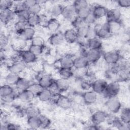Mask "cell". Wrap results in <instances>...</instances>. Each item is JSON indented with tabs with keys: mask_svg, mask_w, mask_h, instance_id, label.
Returning a JSON list of instances; mask_svg holds the SVG:
<instances>
[{
	"mask_svg": "<svg viewBox=\"0 0 130 130\" xmlns=\"http://www.w3.org/2000/svg\"><path fill=\"white\" fill-rule=\"evenodd\" d=\"M93 27L96 32V37L101 40L108 39L112 35L107 21L102 24H96L93 25Z\"/></svg>",
	"mask_w": 130,
	"mask_h": 130,
	"instance_id": "obj_1",
	"label": "cell"
},
{
	"mask_svg": "<svg viewBox=\"0 0 130 130\" xmlns=\"http://www.w3.org/2000/svg\"><path fill=\"white\" fill-rule=\"evenodd\" d=\"M120 91V85L118 81L108 83L106 89L102 93L107 99L116 96Z\"/></svg>",
	"mask_w": 130,
	"mask_h": 130,
	"instance_id": "obj_2",
	"label": "cell"
},
{
	"mask_svg": "<svg viewBox=\"0 0 130 130\" xmlns=\"http://www.w3.org/2000/svg\"><path fill=\"white\" fill-rule=\"evenodd\" d=\"M105 106L111 114H116L122 109L121 103L116 96L107 99Z\"/></svg>",
	"mask_w": 130,
	"mask_h": 130,
	"instance_id": "obj_3",
	"label": "cell"
},
{
	"mask_svg": "<svg viewBox=\"0 0 130 130\" xmlns=\"http://www.w3.org/2000/svg\"><path fill=\"white\" fill-rule=\"evenodd\" d=\"M103 57L105 62L109 65H114L117 63L121 55L117 50H110L103 54Z\"/></svg>",
	"mask_w": 130,
	"mask_h": 130,
	"instance_id": "obj_4",
	"label": "cell"
},
{
	"mask_svg": "<svg viewBox=\"0 0 130 130\" xmlns=\"http://www.w3.org/2000/svg\"><path fill=\"white\" fill-rule=\"evenodd\" d=\"M103 56L101 50L89 49L86 50L84 53V56L87 59L89 64L96 63Z\"/></svg>",
	"mask_w": 130,
	"mask_h": 130,
	"instance_id": "obj_5",
	"label": "cell"
},
{
	"mask_svg": "<svg viewBox=\"0 0 130 130\" xmlns=\"http://www.w3.org/2000/svg\"><path fill=\"white\" fill-rule=\"evenodd\" d=\"M66 20L72 21L77 17V10L73 4L63 6L61 15Z\"/></svg>",
	"mask_w": 130,
	"mask_h": 130,
	"instance_id": "obj_6",
	"label": "cell"
},
{
	"mask_svg": "<svg viewBox=\"0 0 130 130\" xmlns=\"http://www.w3.org/2000/svg\"><path fill=\"white\" fill-rule=\"evenodd\" d=\"M16 18V15L13 9L1 10L0 19L2 23L7 25Z\"/></svg>",
	"mask_w": 130,
	"mask_h": 130,
	"instance_id": "obj_7",
	"label": "cell"
},
{
	"mask_svg": "<svg viewBox=\"0 0 130 130\" xmlns=\"http://www.w3.org/2000/svg\"><path fill=\"white\" fill-rule=\"evenodd\" d=\"M18 53L20 59L26 64L36 62L38 58V57L28 49L19 50Z\"/></svg>",
	"mask_w": 130,
	"mask_h": 130,
	"instance_id": "obj_8",
	"label": "cell"
},
{
	"mask_svg": "<svg viewBox=\"0 0 130 130\" xmlns=\"http://www.w3.org/2000/svg\"><path fill=\"white\" fill-rule=\"evenodd\" d=\"M108 114L102 110H97L94 112L91 116V121L94 124L100 125L106 121Z\"/></svg>",
	"mask_w": 130,
	"mask_h": 130,
	"instance_id": "obj_9",
	"label": "cell"
},
{
	"mask_svg": "<svg viewBox=\"0 0 130 130\" xmlns=\"http://www.w3.org/2000/svg\"><path fill=\"white\" fill-rule=\"evenodd\" d=\"M108 84V82L103 79H95L91 83V90L98 94H102Z\"/></svg>",
	"mask_w": 130,
	"mask_h": 130,
	"instance_id": "obj_10",
	"label": "cell"
},
{
	"mask_svg": "<svg viewBox=\"0 0 130 130\" xmlns=\"http://www.w3.org/2000/svg\"><path fill=\"white\" fill-rule=\"evenodd\" d=\"M36 95L29 89L18 92L17 99L24 104H30L34 100Z\"/></svg>",
	"mask_w": 130,
	"mask_h": 130,
	"instance_id": "obj_11",
	"label": "cell"
},
{
	"mask_svg": "<svg viewBox=\"0 0 130 130\" xmlns=\"http://www.w3.org/2000/svg\"><path fill=\"white\" fill-rule=\"evenodd\" d=\"M26 67V64H25L21 60H18L14 62L8 66V70L9 72L16 73L19 74L24 71Z\"/></svg>",
	"mask_w": 130,
	"mask_h": 130,
	"instance_id": "obj_12",
	"label": "cell"
},
{
	"mask_svg": "<svg viewBox=\"0 0 130 130\" xmlns=\"http://www.w3.org/2000/svg\"><path fill=\"white\" fill-rule=\"evenodd\" d=\"M54 81L51 75L45 74L39 78L38 83L43 88H49L53 84Z\"/></svg>",
	"mask_w": 130,
	"mask_h": 130,
	"instance_id": "obj_13",
	"label": "cell"
},
{
	"mask_svg": "<svg viewBox=\"0 0 130 130\" xmlns=\"http://www.w3.org/2000/svg\"><path fill=\"white\" fill-rule=\"evenodd\" d=\"M74 57L69 54L62 56L57 61L59 65L57 68H64L73 69L74 65Z\"/></svg>",
	"mask_w": 130,
	"mask_h": 130,
	"instance_id": "obj_14",
	"label": "cell"
},
{
	"mask_svg": "<svg viewBox=\"0 0 130 130\" xmlns=\"http://www.w3.org/2000/svg\"><path fill=\"white\" fill-rule=\"evenodd\" d=\"M82 99L84 103L87 105H92L98 100V94L92 90L84 91L82 95Z\"/></svg>",
	"mask_w": 130,
	"mask_h": 130,
	"instance_id": "obj_15",
	"label": "cell"
},
{
	"mask_svg": "<svg viewBox=\"0 0 130 130\" xmlns=\"http://www.w3.org/2000/svg\"><path fill=\"white\" fill-rule=\"evenodd\" d=\"M55 104L60 108L66 110L71 107L72 101L69 97L61 94Z\"/></svg>",
	"mask_w": 130,
	"mask_h": 130,
	"instance_id": "obj_16",
	"label": "cell"
},
{
	"mask_svg": "<svg viewBox=\"0 0 130 130\" xmlns=\"http://www.w3.org/2000/svg\"><path fill=\"white\" fill-rule=\"evenodd\" d=\"M64 41L63 34L60 32L52 33L49 38V43L53 46H59L62 45Z\"/></svg>",
	"mask_w": 130,
	"mask_h": 130,
	"instance_id": "obj_17",
	"label": "cell"
},
{
	"mask_svg": "<svg viewBox=\"0 0 130 130\" xmlns=\"http://www.w3.org/2000/svg\"><path fill=\"white\" fill-rule=\"evenodd\" d=\"M91 9L92 14L97 20L106 17L108 11V9L105 7L101 5H94Z\"/></svg>",
	"mask_w": 130,
	"mask_h": 130,
	"instance_id": "obj_18",
	"label": "cell"
},
{
	"mask_svg": "<svg viewBox=\"0 0 130 130\" xmlns=\"http://www.w3.org/2000/svg\"><path fill=\"white\" fill-rule=\"evenodd\" d=\"M36 29L34 27L27 26L21 33L18 35V38L22 39L25 41H31L36 36Z\"/></svg>",
	"mask_w": 130,
	"mask_h": 130,
	"instance_id": "obj_19",
	"label": "cell"
},
{
	"mask_svg": "<svg viewBox=\"0 0 130 130\" xmlns=\"http://www.w3.org/2000/svg\"><path fill=\"white\" fill-rule=\"evenodd\" d=\"M89 63L84 56L79 55L74 57L73 68L75 69H86L89 66Z\"/></svg>",
	"mask_w": 130,
	"mask_h": 130,
	"instance_id": "obj_20",
	"label": "cell"
},
{
	"mask_svg": "<svg viewBox=\"0 0 130 130\" xmlns=\"http://www.w3.org/2000/svg\"><path fill=\"white\" fill-rule=\"evenodd\" d=\"M63 34L64 41L68 43H74L77 41H78V39L76 29L73 28L66 29Z\"/></svg>",
	"mask_w": 130,
	"mask_h": 130,
	"instance_id": "obj_21",
	"label": "cell"
},
{
	"mask_svg": "<svg viewBox=\"0 0 130 130\" xmlns=\"http://www.w3.org/2000/svg\"><path fill=\"white\" fill-rule=\"evenodd\" d=\"M121 17V12L118 8H113L108 10L106 17L107 21H120Z\"/></svg>",
	"mask_w": 130,
	"mask_h": 130,
	"instance_id": "obj_22",
	"label": "cell"
},
{
	"mask_svg": "<svg viewBox=\"0 0 130 130\" xmlns=\"http://www.w3.org/2000/svg\"><path fill=\"white\" fill-rule=\"evenodd\" d=\"M54 83L57 91L60 93L67 91L70 88V83L68 80L59 78L55 80Z\"/></svg>",
	"mask_w": 130,
	"mask_h": 130,
	"instance_id": "obj_23",
	"label": "cell"
},
{
	"mask_svg": "<svg viewBox=\"0 0 130 130\" xmlns=\"http://www.w3.org/2000/svg\"><path fill=\"white\" fill-rule=\"evenodd\" d=\"M103 46L102 40L95 37L92 39L87 40L86 46L89 49L101 50Z\"/></svg>",
	"mask_w": 130,
	"mask_h": 130,
	"instance_id": "obj_24",
	"label": "cell"
},
{
	"mask_svg": "<svg viewBox=\"0 0 130 130\" xmlns=\"http://www.w3.org/2000/svg\"><path fill=\"white\" fill-rule=\"evenodd\" d=\"M31 83L27 78L21 77L15 85V89L18 92L28 89Z\"/></svg>",
	"mask_w": 130,
	"mask_h": 130,
	"instance_id": "obj_25",
	"label": "cell"
},
{
	"mask_svg": "<svg viewBox=\"0 0 130 130\" xmlns=\"http://www.w3.org/2000/svg\"><path fill=\"white\" fill-rule=\"evenodd\" d=\"M52 95L53 92L49 88H43L37 97L42 102H49L51 101Z\"/></svg>",
	"mask_w": 130,
	"mask_h": 130,
	"instance_id": "obj_26",
	"label": "cell"
},
{
	"mask_svg": "<svg viewBox=\"0 0 130 130\" xmlns=\"http://www.w3.org/2000/svg\"><path fill=\"white\" fill-rule=\"evenodd\" d=\"M60 26L59 21L56 18L52 17L49 19L46 27L48 30L52 33L56 32L58 31Z\"/></svg>",
	"mask_w": 130,
	"mask_h": 130,
	"instance_id": "obj_27",
	"label": "cell"
},
{
	"mask_svg": "<svg viewBox=\"0 0 130 130\" xmlns=\"http://www.w3.org/2000/svg\"><path fill=\"white\" fill-rule=\"evenodd\" d=\"M57 69V73L59 76V78L69 80L74 76L73 69L58 68Z\"/></svg>",
	"mask_w": 130,
	"mask_h": 130,
	"instance_id": "obj_28",
	"label": "cell"
},
{
	"mask_svg": "<svg viewBox=\"0 0 130 130\" xmlns=\"http://www.w3.org/2000/svg\"><path fill=\"white\" fill-rule=\"evenodd\" d=\"M26 123L30 129H37L41 128V122L39 116L27 117Z\"/></svg>",
	"mask_w": 130,
	"mask_h": 130,
	"instance_id": "obj_29",
	"label": "cell"
},
{
	"mask_svg": "<svg viewBox=\"0 0 130 130\" xmlns=\"http://www.w3.org/2000/svg\"><path fill=\"white\" fill-rule=\"evenodd\" d=\"M20 77L19 74L9 72L5 77V83L11 86H15Z\"/></svg>",
	"mask_w": 130,
	"mask_h": 130,
	"instance_id": "obj_30",
	"label": "cell"
},
{
	"mask_svg": "<svg viewBox=\"0 0 130 130\" xmlns=\"http://www.w3.org/2000/svg\"><path fill=\"white\" fill-rule=\"evenodd\" d=\"M24 114L27 117L38 116L41 114L39 108L34 105H29L24 109Z\"/></svg>",
	"mask_w": 130,
	"mask_h": 130,
	"instance_id": "obj_31",
	"label": "cell"
},
{
	"mask_svg": "<svg viewBox=\"0 0 130 130\" xmlns=\"http://www.w3.org/2000/svg\"><path fill=\"white\" fill-rule=\"evenodd\" d=\"M63 6L60 4L53 5L49 9V13L53 18L57 17L61 15Z\"/></svg>",
	"mask_w": 130,
	"mask_h": 130,
	"instance_id": "obj_32",
	"label": "cell"
},
{
	"mask_svg": "<svg viewBox=\"0 0 130 130\" xmlns=\"http://www.w3.org/2000/svg\"><path fill=\"white\" fill-rule=\"evenodd\" d=\"M15 89L14 88L13 86L8 85L7 84H4L1 86L0 88V96L1 98H4L7 95H9L14 92Z\"/></svg>",
	"mask_w": 130,
	"mask_h": 130,
	"instance_id": "obj_33",
	"label": "cell"
},
{
	"mask_svg": "<svg viewBox=\"0 0 130 130\" xmlns=\"http://www.w3.org/2000/svg\"><path fill=\"white\" fill-rule=\"evenodd\" d=\"M27 24L28 26L31 27H36L40 25V16L36 14L29 15L27 21Z\"/></svg>",
	"mask_w": 130,
	"mask_h": 130,
	"instance_id": "obj_34",
	"label": "cell"
},
{
	"mask_svg": "<svg viewBox=\"0 0 130 130\" xmlns=\"http://www.w3.org/2000/svg\"><path fill=\"white\" fill-rule=\"evenodd\" d=\"M120 113L119 118L124 123H130V109L128 107H125L121 109Z\"/></svg>",
	"mask_w": 130,
	"mask_h": 130,
	"instance_id": "obj_35",
	"label": "cell"
},
{
	"mask_svg": "<svg viewBox=\"0 0 130 130\" xmlns=\"http://www.w3.org/2000/svg\"><path fill=\"white\" fill-rule=\"evenodd\" d=\"M117 77L118 78V81L126 82L129 78V70H123L118 71L117 73Z\"/></svg>",
	"mask_w": 130,
	"mask_h": 130,
	"instance_id": "obj_36",
	"label": "cell"
},
{
	"mask_svg": "<svg viewBox=\"0 0 130 130\" xmlns=\"http://www.w3.org/2000/svg\"><path fill=\"white\" fill-rule=\"evenodd\" d=\"M27 26L28 25L26 22L19 20H17L14 24V28L17 35L21 33Z\"/></svg>",
	"mask_w": 130,
	"mask_h": 130,
	"instance_id": "obj_37",
	"label": "cell"
},
{
	"mask_svg": "<svg viewBox=\"0 0 130 130\" xmlns=\"http://www.w3.org/2000/svg\"><path fill=\"white\" fill-rule=\"evenodd\" d=\"M88 27H89L88 25H85L76 29L78 39V40L86 39Z\"/></svg>",
	"mask_w": 130,
	"mask_h": 130,
	"instance_id": "obj_38",
	"label": "cell"
},
{
	"mask_svg": "<svg viewBox=\"0 0 130 130\" xmlns=\"http://www.w3.org/2000/svg\"><path fill=\"white\" fill-rule=\"evenodd\" d=\"M91 7L90 6L85 8L78 10H77V17L84 20L91 13Z\"/></svg>",
	"mask_w": 130,
	"mask_h": 130,
	"instance_id": "obj_39",
	"label": "cell"
},
{
	"mask_svg": "<svg viewBox=\"0 0 130 130\" xmlns=\"http://www.w3.org/2000/svg\"><path fill=\"white\" fill-rule=\"evenodd\" d=\"M108 22V21H107ZM109 23V27L111 33L117 32L122 27V24L120 21H110L108 22Z\"/></svg>",
	"mask_w": 130,
	"mask_h": 130,
	"instance_id": "obj_40",
	"label": "cell"
},
{
	"mask_svg": "<svg viewBox=\"0 0 130 130\" xmlns=\"http://www.w3.org/2000/svg\"><path fill=\"white\" fill-rule=\"evenodd\" d=\"M44 47L36 46L33 45H30L29 47L28 50L31 51L34 55L37 57L40 56L44 52Z\"/></svg>",
	"mask_w": 130,
	"mask_h": 130,
	"instance_id": "obj_41",
	"label": "cell"
},
{
	"mask_svg": "<svg viewBox=\"0 0 130 130\" xmlns=\"http://www.w3.org/2000/svg\"><path fill=\"white\" fill-rule=\"evenodd\" d=\"M16 15L17 20L26 22L30 15V13L28 12V10L26 9V10H24L23 11L16 13Z\"/></svg>",
	"mask_w": 130,
	"mask_h": 130,
	"instance_id": "obj_42",
	"label": "cell"
},
{
	"mask_svg": "<svg viewBox=\"0 0 130 130\" xmlns=\"http://www.w3.org/2000/svg\"><path fill=\"white\" fill-rule=\"evenodd\" d=\"M42 5L40 3H39L38 1L37 3H36L33 6L29 8L27 10L30 14L39 15L40 13L42 11Z\"/></svg>",
	"mask_w": 130,
	"mask_h": 130,
	"instance_id": "obj_43",
	"label": "cell"
},
{
	"mask_svg": "<svg viewBox=\"0 0 130 130\" xmlns=\"http://www.w3.org/2000/svg\"><path fill=\"white\" fill-rule=\"evenodd\" d=\"M39 116L41 122V127L46 128L50 126L51 121L47 116L41 114Z\"/></svg>",
	"mask_w": 130,
	"mask_h": 130,
	"instance_id": "obj_44",
	"label": "cell"
},
{
	"mask_svg": "<svg viewBox=\"0 0 130 130\" xmlns=\"http://www.w3.org/2000/svg\"><path fill=\"white\" fill-rule=\"evenodd\" d=\"M73 4L77 10L89 7L88 2L86 0H76L73 3Z\"/></svg>",
	"mask_w": 130,
	"mask_h": 130,
	"instance_id": "obj_45",
	"label": "cell"
},
{
	"mask_svg": "<svg viewBox=\"0 0 130 130\" xmlns=\"http://www.w3.org/2000/svg\"><path fill=\"white\" fill-rule=\"evenodd\" d=\"M14 2L9 0H2L0 2L1 10L7 9H13Z\"/></svg>",
	"mask_w": 130,
	"mask_h": 130,
	"instance_id": "obj_46",
	"label": "cell"
},
{
	"mask_svg": "<svg viewBox=\"0 0 130 130\" xmlns=\"http://www.w3.org/2000/svg\"><path fill=\"white\" fill-rule=\"evenodd\" d=\"M30 41L31 45L42 47L45 46V40L41 36L36 35Z\"/></svg>",
	"mask_w": 130,
	"mask_h": 130,
	"instance_id": "obj_47",
	"label": "cell"
},
{
	"mask_svg": "<svg viewBox=\"0 0 130 130\" xmlns=\"http://www.w3.org/2000/svg\"><path fill=\"white\" fill-rule=\"evenodd\" d=\"M18 92L17 93L16 92V89L14 92H13L12 94L7 95L6 96H5L4 98H1V100L2 102H3L4 103L6 104H10L14 102L16 99H17V95H18Z\"/></svg>",
	"mask_w": 130,
	"mask_h": 130,
	"instance_id": "obj_48",
	"label": "cell"
},
{
	"mask_svg": "<svg viewBox=\"0 0 130 130\" xmlns=\"http://www.w3.org/2000/svg\"><path fill=\"white\" fill-rule=\"evenodd\" d=\"M43 89V88L38 82L31 83L28 88V89L30 90L36 95V96H37Z\"/></svg>",
	"mask_w": 130,
	"mask_h": 130,
	"instance_id": "obj_49",
	"label": "cell"
},
{
	"mask_svg": "<svg viewBox=\"0 0 130 130\" xmlns=\"http://www.w3.org/2000/svg\"><path fill=\"white\" fill-rule=\"evenodd\" d=\"M91 83L92 82L90 81L87 79H81L80 83V86L81 88L86 91L87 90H89L91 88Z\"/></svg>",
	"mask_w": 130,
	"mask_h": 130,
	"instance_id": "obj_50",
	"label": "cell"
},
{
	"mask_svg": "<svg viewBox=\"0 0 130 130\" xmlns=\"http://www.w3.org/2000/svg\"><path fill=\"white\" fill-rule=\"evenodd\" d=\"M26 9H27L25 6L24 1L14 2L13 10L15 12V13Z\"/></svg>",
	"mask_w": 130,
	"mask_h": 130,
	"instance_id": "obj_51",
	"label": "cell"
},
{
	"mask_svg": "<svg viewBox=\"0 0 130 130\" xmlns=\"http://www.w3.org/2000/svg\"><path fill=\"white\" fill-rule=\"evenodd\" d=\"M72 24L73 25V28L76 29L81 26H83L84 25H86L84 20L83 19H82L78 17H76L72 22Z\"/></svg>",
	"mask_w": 130,
	"mask_h": 130,
	"instance_id": "obj_52",
	"label": "cell"
},
{
	"mask_svg": "<svg viewBox=\"0 0 130 130\" xmlns=\"http://www.w3.org/2000/svg\"><path fill=\"white\" fill-rule=\"evenodd\" d=\"M84 20L86 25L88 26H92L93 24H94L97 19L93 16V15L92 14V12H91L87 17H86L84 19Z\"/></svg>",
	"mask_w": 130,
	"mask_h": 130,
	"instance_id": "obj_53",
	"label": "cell"
},
{
	"mask_svg": "<svg viewBox=\"0 0 130 130\" xmlns=\"http://www.w3.org/2000/svg\"><path fill=\"white\" fill-rule=\"evenodd\" d=\"M27 42L26 41H25L22 39L20 38H18V40L16 41V47L19 49V50H24L23 49L25 47L27 44Z\"/></svg>",
	"mask_w": 130,
	"mask_h": 130,
	"instance_id": "obj_54",
	"label": "cell"
},
{
	"mask_svg": "<svg viewBox=\"0 0 130 130\" xmlns=\"http://www.w3.org/2000/svg\"><path fill=\"white\" fill-rule=\"evenodd\" d=\"M95 37H96V32H95V29L93 27V25L89 26L86 39L87 40H88Z\"/></svg>",
	"mask_w": 130,
	"mask_h": 130,
	"instance_id": "obj_55",
	"label": "cell"
},
{
	"mask_svg": "<svg viewBox=\"0 0 130 130\" xmlns=\"http://www.w3.org/2000/svg\"><path fill=\"white\" fill-rule=\"evenodd\" d=\"M40 16V25L42 27H46L49 19L44 14H39Z\"/></svg>",
	"mask_w": 130,
	"mask_h": 130,
	"instance_id": "obj_56",
	"label": "cell"
},
{
	"mask_svg": "<svg viewBox=\"0 0 130 130\" xmlns=\"http://www.w3.org/2000/svg\"><path fill=\"white\" fill-rule=\"evenodd\" d=\"M116 2L117 5L120 8H128L130 7V0H119Z\"/></svg>",
	"mask_w": 130,
	"mask_h": 130,
	"instance_id": "obj_57",
	"label": "cell"
},
{
	"mask_svg": "<svg viewBox=\"0 0 130 130\" xmlns=\"http://www.w3.org/2000/svg\"><path fill=\"white\" fill-rule=\"evenodd\" d=\"M7 41L8 39L7 37L4 34H1L0 37V44L2 49L7 45Z\"/></svg>",
	"mask_w": 130,
	"mask_h": 130,
	"instance_id": "obj_58",
	"label": "cell"
},
{
	"mask_svg": "<svg viewBox=\"0 0 130 130\" xmlns=\"http://www.w3.org/2000/svg\"><path fill=\"white\" fill-rule=\"evenodd\" d=\"M38 1L36 0H27V1H24V3L25 4V6L26 8L27 9H28L29 8L33 6L34 4L37 3Z\"/></svg>",
	"mask_w": 130,
	"mask_h": 130,
	"instance_id": "obj_59",
	"label": "cell"
}]
</instances>
